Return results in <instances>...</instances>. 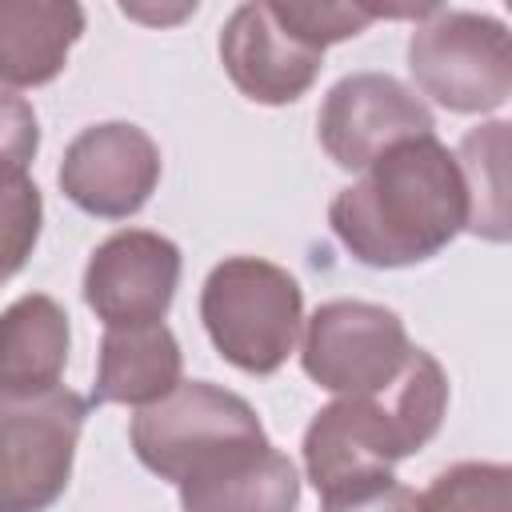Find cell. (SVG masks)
Wrapping results in <instances>:
<instances>
[{
  "label": "cell",
  "mask_w": 512,
  "mask_h": 512,
  "mask_svg": "<svg viewBox=\"0 0 512 512\" xmlns=\"http://www.w3.org/2000/svg\"><path fill=\"white\" fill-rule=\"evenodd\" d=\"M120 12H124V16H136V20H148V24H156V20L164 24V20L192 16V12H196V0H192V4H180V8H172V12H164V8L156 12V8H140V4H120Z\"/></svg>",
  "instance_id": "cell-22"
},
{
  "label": "cell",
  "mask_w": 512,
  "mask_h": 512,
  "mask_svg": "<svg viewBox=\"0 0 512 512\" xmlns=\"http://www.w3.org/2000/svg\"><path fill=\"white\" fill-rule=\"evenodd\" d=\"M40 148V124L24 96L0 92V172H28Z\"/></svg>",
  "instance_id": "cell-20"
},
{
  "label": "cell",
  "mask_w": 512,
  "mask_h": 512,
  "mask_svg": "<svg viewBox=\"0 0 512 512\" xmlns=\"http://www.w3.org/2000/svg\"><path fill=\"white\" fill-rule=\"evenodd\" d=\"M200 320L212 348L248 376H272L304 328L300 280L260 256L220 260L200 288Z\"/></svg>",
  "instance_id": "cell-4"
},
{
  "label": "cell",
  "mask_w": 512,
  "mask_h": 512,
  "mask_svg": "<svg viewBox=\"0 0 512 512\" xmlns=\"http://www.w3.org/2000/svg\"><path fill=\"white\" fill-rule=\"evenodd\" d=\"M412 344L404 320L368 300H328L304 320L300 368L312 384L336 396H372L388 388Z\"/></svg>",
  "instance_id": "cell-7"
},
{
  "label": "cell",
  "mask_w": 512,
  "mask_h": 512,
  "mask_svg": "<svg viewBox=\"0 0 512 512\" xmlns=\"http://www.w3.org/2000/svg\"><path fill=\"white\" fill-rule=\"evenodd\" d=\"M180 284V248L148 228H124L100 240L84 268V304L104 328L160 324Z\"/></svg>",
  "instance_id": "cell-10"
},
{
  "label": "cell",
  "mask_w": 512,
  "mask_h": 512,
  "mask_svg": "<svg viewBox=\"0 0 512 512\" xmlns=\"http://www.w3.org/2000/svg\"><path fill=\"white\" fill-rule=\"evenodd\" d=\"M320 512H420V496L400 484L396 476L340 492V496H324Z\"/></svg>",
  "instance_id": "cell-21"
},
{
  "label": "cell",
  "mask_w": 512,
  "mask_h": 512,
  "mask_svg": "<svg viewBox=\"0 0 512 512\" xmlns=\"http://www.w3.org/2000/svg\"><path fill=\"white\" fill-rule=\"evenodd\" d=\"M220 64L248 100L292 104L316 84L324 68V52L304 44L296 32H288L272 16L268 0H256V4H240L224 20Z\"/></svg>",
  "instance_id": "cell-11"
},
{
  "label": "cell",
  "mask_w": 512,
  "mask_h": 512,
  "mask_svg": "<svg viewBox=\"0 0 512 512\" xmlns=\"http://www.w3.org/2000/svg\"><path fill=\"white\" fill-rule=\"evenodd\" d=\"M448 376L440 360L412 348L400 376L372 396H336L304 432V472L320 496H340L376 480L420 452L444 420Z\"/></svg>",
  "instance_id": "cell-2"
},
{
  "label": "cell",
  "mask_w": 512,
  "mask_h": 512,
  "mask_svg": "<svg viewBox=\"0 0 512 512\" xmlns=\"http://www.w3.org/2000/svg\"><path fill=\"white\" fill-rule=\"evenodd\" d=\"M180 372H184V356L164 320L132 324V328H104L88 404L148 408L180 384Z\"/></svg>",
  "instance_id": "cell-12"
},
{
  "label": "cell",
  "mask_w": 512,
  "mask_h": 512,
  "mask_svg": "<svg viewBox=\"0 0 512 512\" xmlns=\"http://www.w3.org/2000/svg\"><path fill=\"white\" fill-rule=\"evenodd\" d=\"M88 400L56 384L0 392V512H48L68 480Z\"/></svg>",
  "instance_id": "cell-5"
},
{
  "label": "cell",
  "mask_w": 512,
  "mask_h": 512,
  "mask_svg": "<svg viewBox=\"0 0 512 512\" xmlns=\"http://www.w3.org/2000/svg\"><path fill=\"white\" fill-rule=\"evenodd\" d=\"M60 192L88 216L128 220L160 184L156 140L128 120H104L84 128L60 160Z\"/></svg>",
  "instance_id": "cell-9"
},
{
  "label": "cell",
  "mask_w": 512,
  "mask_h": 512,
  "mask_svg": "<svg viewBox=\"0 0 512 512\" xmlns=\"http://www.w3.org/2000/svg\"><path fill=\"white\" fill-rule=\"evenodd\" d=\"M84 32L76 0H0V84L40 88L68 64Z\"/></svg>",
  "instance_id": "cell-13"
},
{
  "label": "cell",
  "mask_w": 512,
  "mask_h": 512,
  "mask_svg": "<svg viewBox=\"0 0 512 512\" xmlns=\"http://www.w3.org/2000/svg\"><path fill=\"white\" fill-rule=\"evenodd\" d=\"M40 224H44V200L32 176L0 172V284L28 264L40 240Z\"/></svg>",
  "instance_id": "cell-18"
},
{
  "label": "cell",
  "mask_w": 512,
  "mask_h": 512,
  "mask_svg": "<svg viewBox=\"0 0 512 512\" xmlns=\"http://www.w3.org/2000/svg\"><path fill=\"white\" fill-rule=\"evenodd\" d=\"M464 196H468V220L464 232L504 244L512 236V208H508V124L488 120L472 132H464L460 148L452 152Z\"/></svg>",
  "instance_id": "cell-16"
},
{
  "label": "cell",
  "mask_w": 512,
  "mask_h": 512,
  "mask_svg": "<svg viewBox=\"0 0 512 512\" xmlns=\"http://www.w3.org/2000/svg\"><path fill=\"white\" fill-rule=\"evenodd\" d=\"M68 312L28 292L0 312V392H44L56 388L68 364Z\"/></svg>",
  "instance_id": "cell-14"
},
{
  "label": "cell",
  "mask_w": 512,
  "mask_h": 512,
  "mask_svg": "<svg viewBox=\"0 0 512 512\" xmlns=\"http://www.w3.org/2000/svg\"><path fill=\"white\" fill-rule=\"evenodd\" d=\"M272 16L296 32L304 44L312 48H328V44H340L348 36H360L368 24H372V12L368 4H332V0H268Z\"/></svg>",
  "instance_id": "cell-19"
},
{
  "label": "cell",
  "mask_w": 512,
  "mask_h": 512,
  "mask_svg": "<svg viewBox=\"0 0 512 512\" xmlns=\"http://www.w3.org/2000/svg\"><path fill=\"white\" fill-rule=\"evenodd\" d=\"M432 108L388 72H352L336 80L320 104V148L344 172H364L392 144L432 136Z\"/></svg>",
  "instance_id": "cell-8"
},
{
  "label": "cell",
  "mask_w": 512,
  "mask_h": 512,
  "mask_svg": "<svg viewBox=\"0 0 512 512\" xmlns=\"http://www.w3.org/2000/svg\"><path fill=\"white\" fill-rule=\"evenodd\" d=\"M128 440L136 460L176 488L272 444L256 408L212 380H180L164 400L140 408Z\"/></svg>",
  "instance_id": "cell-3"
},
{
  "label": "cell",
  "mask_w": 512,
  "mask_h": 512,
  "mask_svg": "<svg viewBox=\"0 0 512 512\" xmlns=\"http://www.w3.org/2000/svg\"><path fill=\"white\" fill-rule=\"evenodd\" d=\"M464 220V180L436 132L392 144L328 204L336 240L368 268L424 264L464 232Z\"/></svg>",
  "instance_id": "cell-1"
},
{
  "label": "cell",
  "mask_w": 512,
  "mask_h": 512,
  "mask_svg": "<svg viewBox=\"0 0 512 512\" xmlns=\"http://www.w3.org/2000/svg\"><path fill=\"white\" fill-rule=\"evenodd\" d=\"M420 512H512V468L484 460L452 464L436 472Z\"/></svg>",
  "instance_id": "cell-17"
},
{
  "label": "cell",
  "mask_w": 512,
  "mask_h": 512,
  "mask_svg": "<svg viewBox=\"0 0 512 512\" xmlns=\"http://www.w3.org/2000/svg\"><path fill=\"white\" fill-rule=\"evenodd\" d=\"M296 504V464L272 444L180 484V512H296Z\"/></svg>",
  "instance_id": "cell-15"
},
{
  "label": "cell",
  "mask_w": 512,
  "mask_h": 512,
  "mask_svg": "<svg viewBox=\"0 0 512 512\" xmlns=\"http://www.w3.org/2000/svg\"><path fill=\"white\" fill-rule=\"evenodd\" d=\"M408 72L448 112H496L512 92L508 28L484 12L436 8L408 40Z\"/></svg>",
  "instance_id": "cell-6"
}]
</instances>
